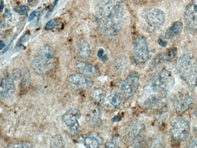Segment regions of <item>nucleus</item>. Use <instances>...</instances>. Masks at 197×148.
Segmentation results:
<instances>
[{
    "label": "nucleus",
    "mask_w": 197,
    "mask_h": 148,
    "mask_svg": "<svg viewBox=\"0 0 197 148\" xmlns=\"http://www.w3.org/2000/svg\"><path fill=\"white\" fill-rule=\"evenodd\" d=\"M125 10L120 0H102L95 9L98 27L108 39L116 36L123 25Z\"/></svg>",
    "instance_id": "f257e3e1"
},
{
    "label": "nucleus",
    "mask_w": 197,
    "mask_h": 148,
    "mask_svg": "<svg viewBox=\"0 0 197 148\" xmlns=\"http://www.w3.org/2000/svg\"><path fill=\"white\" fill-rule=\"evenodd\" d=\"M177 66L180 77L190 86L197 84V62L196 60L189 54H183L177 62Z\"/></svg>",
    "instance_id": "f03ea898"
},
{
    "label": "nucleus",
    "mask_w": 197,
    "mask_h": 148,
    "mask_svg": "<svg viewBox=\"0 0 197 148\" xmlns=\"http://www.w3.org/2000/svg\"><path fill=\"white\" fill-rule=\"evenodd\" d=\"M54 49L49 45L41 47L32 62L33 69L37 73H46L53 66Z\"/></svg>",
    "instance_id": "7ed1b4c3"
},
{
    "label": "nucleus",
    "mask_w": 197,
    "mask_h": 148,
    "mask_svg": "<svg viewBox=\"0 0 197 148\" xmlns=\"http://www.w3.org/2000/svg\"><path fill=\"white\" fill-rule=\"evenodd\" d=\"M190 130V123L185 118H175L171 122L170 125L171 137L176 142L184 141L189 136Z\"/></svg>",
    "instance_id": "20e7f679"
},
{
    "label": "nucleus",
    "mask_w": 197,
    "mask_h": 148,
    "mask_svg": "<svg viewBox=\"0 0 197 148\" xmlns=\"http://www.w3.org/2000/svg\"><path fill=\"white\" fill-rule=\"evenodd\" d=\"M194 100V92L192 90L182 89L177 92L172 97V105L177 112H184L189 109Z\"/></svg>",
    "instance_id": "39448f33"
},
{
    "label": "nucleus",
    "mask_w": 197,
    "mask_h": 148,
    "mask_svg": "<svg viewBox=\"0 0 197 148\" xmlns=\"http://www.w3.org/2000/svg\"><path fill=\"white\" fill-rule=\"evenodd\" d=\"M133 56L134 62L138 64H145L150 58L148 44L143 36H138L135 38Z\"/></svg>",
    "instance_id": "423d86ee"
},
{
    "label": "nucleus",
    "mask_w": 197,
    "mask_h": 148,
    "mask_svg": "<svg viewBox=\"0 0 197 148\" xmlns=\"http://www.w3.org/2000/svg\"><path fill=\"white\" fill-rule=\"evenodd\" d=\"M139 85L138 76L137 74L133 73L120 83L118 87V90L124 98L127 99L135 93L138 89Z\"/></svg>",
    "instance_id": "0eeeda50"
},
{
    "label": "nucleus",
    "mask_w": 197,
    "mask_h": 148,
    "mask_svg": "<svg viewBox=\"0 0 197 148\" xmlns=\"http://www.w3.org/2000/svg\"><path fill=\"white\" fill-rule=\"evenodd\" d=\"M144 17L148 26L149 29L151 31H155L164 24L166 19V15L161 9L154 8L146 11Z\"/></svg>",
    "instance_id": "6e6552de"
},
{
    "label": "nucleus",
    "mask_w": 197,
    "mask_h": 148,
    "mask_svg": "<svg viewBox=\"0 0 197 148\" xmlns=\"http://www.w3.org/2000/svg\"><path fill=\"white\" fill-rule=\"evenodd\" d=\"M81 117L79 110L76 108L69 109L63 115L62 120L69 130V134L72 136L77 135L79 131L78 119Z\"/></svg>",
    "instance_id": "1a4fd4ad"
},
{
    "label": "nucleus",
    "mask_w": 197,
    "mask_h": 148,
    "mask_svg": "<svg viewBox=\"0 0 197 148\" xmlns=\"http://www.w3.org/2000/svg\"><path fill=\"white\" fill-rule=\"evenodd\" d=\"M160 87L166 92L172 89L175 83V78L171 71L163 69L151 78Z\"/></svg>",
    "instance_id": "9d476101"
},
{
    "label": "nucleus",
    "mask_w": 197,
    "mask_h": 148,
    "mask_svg": "<svg viewBox=\"0 0 197 148\" xmlns=\"http://www.w3.org/2000/svg\"><path fill=\"white\" fill-rule=\"evenodd\" d=\"M184 19L189 28L193 30H197V0H192L186 8Z\"/></svg>",
    "instance_id": "9b49d317"
},
{
    "label": "nucleus",
    "mask_w": 197,
    "mask_h": 148,
    "mask_svg": "<svg viewBox=\"0 0 197 148\" xmlns=\"http://www.w3.org/2000/svg\"><path fill=\"white\" fill-rule=\"evenodd\" d=\"M68 81L71 84L86 90L91 89L93 84L88 76L81 73L72 74L68 77Z\"/></svg>",
    "instance_id": "f8f14e48"
},
{
    "label": "nucleus",
    "mask_w": 197,
    "mask_h": 148,
    "mask_svg": "<svg viewBox=\"0 0 197 148\" xmlns=\"http://www.w3.org/2000/svg\"><path fill=\"white\" fill-rule=\"evenodd\" d=\"M16 87L13 79L10 76L2 79L0 86V95L2 99L10 98L15 94Z\"/></svg>",
    "instance_id": "ddd939ff"
},
{
    "label": "nucleus",
    "mask_w": 197,
    "mask_h": 148,
    "mask_svg": "<svg viewBox=\"0 0 197 148\" xmlns=\"http://www.w3.org/2000/svg\"><path fill=\"white\" fill-rule=\"evenodd\" d=\"M122 100L118 95L111 94L106 96L101 102L102 107L107 110H114L118 107L121 104Z\"/></svg>",
    "instance_id": "4468645a"
},
{
    "label": "nucleus",
    "mask_w": 197,
    "mask_h": 148,
    "mask_svg": "<svg viewBox=\"0 0 197 148\" xmlns=\"http://www.w3.org/2000/svg\"><path fill=\"white\" fill-rule=\"evenodd\" d=\"M75 66L81 73L86 76L90 77H96L99 75V71L96 68L87 62L77 61Z\"/></svg>",
    "instance_id": "2eb2a0df"
},
{
    "label": "nucleus",
    "mask_w": 197,
    "mask_h": 148,
    "mask_svg": "<svg viewBox=\"0 0 197 148\" xmlns=\"http://www.w3.org/2000/svg\"><path fill=\"white\" fill-rule=\"evenodd\" d=\"M76 51L78 56L82 59L88 58L91 53L89 43L84 40H81L78 42L76 46Z\"/></svg>",
    "instance_id": "dca6fc26"
},
{
    "label": "nucleus",
    "mask_w": 197,
    "mask_h": 148,
    "mask_svg": "<svg viewBox=\"0 0 197 148\" xmlns=\"http://www.w3.org/2000/svg\"><path fill=\"white\" fill-rule=\"evenodd\" d=\"M183 27V26L181 22H175L166 30L165 33V38L170 39L177 36L182 31Z\"/></svg>",
    "instance_id": "f3484780"
},
{
    "label": "nucleus",
    "mask_w": 197,
    "mask_h": 148,
    "mask_svg": "<svg viewBox=\"0 0 197 148\" xmlns=\"http://www.w3.org/2000/svg\"><path fill=\"white\" fill-rule=\"evenodd\" d=\"M88 120L93 126L97 127L101 123L100 110L96 107H93L88 115Z\"/></svg>",
    "instance_id": "a211bd4d"
},
{
    "label": "nucleus",
    "mask_w": 197,
    "mask_h": 148,
    "mask_svg": "<svg viewBox=\"0 0 197 148\" xmlns=\"http://www.w3.org/2000/svg\"><path fill=\"white\" fill-rule=\"evenodd\" d=\"M101 138L96 136H88L82 140V142L87 148H95L99 147L102 142Z\"/></svg>",
    "instance_id": "6ab92c4d"
},
{
    "label": "nucleus",
    "mask_w": 197,
    "mask_h": 148,
    "mask_svg": "<svg viewBox=\"0 0 197 148\" xmlns=\"http://www.w3.org/2000/svg\"><path fill=\"white\" fill-rule=\"evenodd\" d=\"M51 148H63L65 146V141L59 135H56L52 138L50 142Z\"/></svg>",
    "instance_id": "aec40b11"
},
{
    "label": "nucleus",
    "mask_w": 197,
    "mask_h": 148,
    "mask_svg": "<svg viewBox=\"0 0 197 148\" xmlns=\"http://www.w3.org/2000/svg\"><path fill=\"white\" fill-rule=\"evenodd\" d=\"M106 97V92L102 89H95L92 92V98L95 102L101 103Z\"/></svg>",
    "instance_id": "412c9836"
},
{
    "label": "nucleus",
    "mask_w": 197,
    "mask_h": 148,
    "mask_svg": "<svg viewBox=\"0 0 197 148\" xmlns=\"http://www.w3.org/2000/svg\"><path fill=\"white\" fill-rule=\"evenodd\" d=\"M143 124L135 123L131 128L129 132L130 136L133 137H136L143 130Z\"/></svg>",
    "instance_id": "4be33fe9"
},
{
    "label": "nucleus",
    "mask_w": 197,
    "mask_h": 148,
    "mask_svg": "<svg viewBox=\"0 0 197 148\" xmlns=\"http://www.w3.org/2000/svg\"><path fill=\"white\" fill-rule=\"evenodd\" d=\"M122 141L120 137L115 136L113 137L110 141L106 143L105 146L107 148H116L119 147Z\"/></svg>",
    "instance_id": "5701e85b"
},
{
    "label": "nucleus",
    "mask_w": 197,
    "mask_h": 148,
    "mask_svg": "<svg viewBox=\"0 0 197 148\" xmlns=\"http://www.w3.org/2000/svg\"><path fill=\"white\" fill-rule=\"evenodd\" d=\"M127 59L124 57H118L116 62L117 68L121 71L125 70L127 66Z\"/></svg>",
    "instance_id": "b1692460"
},
{
    "label": "nucleus",
    "mask_w": 197,
    "mask_h": 148,
    "mask_svg": "<svg viewBox=\"0 0 197 148\" xmlns=\"http://www.w3.org/2000/svg\"><path fill=\"white\" fill-rule=\"evenodd\" d=\"M14 11L21 16L26 15L29 11V8L27 6H21L15 7L14 9Z\"/></svg>",
    "instance_id": "393cba45"
},
{
    "label": "nucleus",
    "mask_w": 197,
    "mask_h": 148,
    "mask_svg": "<svg viewBox=\"0 0 197 148\" xmlns=\"http://www.w3.org/2000/svg\"><path fill=\"white\" fill-rule=\"evenodd\" d=\"M58 23V22L56 19L54 18L50 20L46 25V30H49L53 29L57 25Z\"/></svg>",
    "instance_id": "a878e982"
},
{
    "label": "nucleus",
    "mask_w": 197,
    "mask_h": 148,
    "mask_svg": "<svg viewBox=\"0 0 197 148\" xmlns=\"http://www.w3.org/2000/svg\"><path fill=\"white\" fill-rule=\"evenodd\" d=\"M32 145L29 143H22L12 144L8 147V148H30L32 147Z\"/></svg>",
    "instance_id": "bb28decb"
},
{
    "label": "nucleus",
    "mask_w": 197,
    "mask_h": 148,
    "mask_svg": "<svg viewBox=\"0 0 197 148\" xmlns=\"http://www.w3.org/2000/svg\"><path fill=\"white\" fill-rule=\"evenodd\" d=\"M22 75L21 70L19 68H16L13 70L12 71V77L15 80L17 81L19 79Z\"/></svg>",
    "instance_id": "cd10ccee"
},
{
    "label": "nucleus",
    "mask_w": 197,
    "mask_h": 148,
    "mask_svg": "<svg viewBox=\"0 0 197 148\" xmlns=\"http://www.w3.org/2000/svg\"><path fill=\"white\" fill-rule=\"evenodd\" d=\"M97 55L99 58L103 62H105L108 60V57L106 55H104L103 49H99L97 53Z\"/></svg>",
    "instance_id": "c85d7f7f"
},
{
    "label": "nucleus",
    "mask_w": 197,
    "mask_h": 148,
    "mask_svg": "<svg viewBox=\"0 0 197 148\" xmlns=\"http://www.w3.org/2000/svg\"><path fill=\"white\" fill-rule=\"evenodd\" d=\"M142 144V141L140 138L135 139L131 144L132 147H140Z\"/></svg>",
    "instance_id": "c756f323"
},
{
    "label": "nucleus",
    "mask_w": 197,
    "mask_h": 148,
    "mask_svg": "<svg viewBox=\"0 0 197 148\" xmlns=\"http://www.w3.org/2000/svg\"><path fill=\"white\" fill-rule=\"evenodd\" d=\"M37 15V12L35 10H34L30 14V15H29V18H28V21H31L33 20L36 17Z\"/></svg>",
    "instance_id": "7c9ffc66"
},
{
    "label": "nucleus",
    "mask_w": 197,
    "mask_h": 148,
    "mask_svg": "<svg viewBox=\"0 0 197 148\" xmlns=\"http://www.w3.org/2000/svg\"><path fill=\"white\" fill-rule=\"evenodd\" d=\"M16 36H17V35H15V36H14V37H13L12 39L11 40V41H10L9 44H8V46H7L4 49V50H3V53H6V52L7 50L9 49V48L10 47V46H11V44H12L14 40H15V39L16 38Z\"/></svg>",
    "instance_id": "2f4dec72"
},
{
    "label": "nucleus",
    "mask_w": 197,
    "mask_h": 148,
    "mask_svg": "<svg viewBox=\"0 0 197 148\" xmlns=\"http://www.w3.org/2000/svg\"><path fill=\"white\" fill-rule=\"evenodd\" d=\"M58 1V0H55V1H54V2L50 10H49V12H48V15H47V16H49V15H50V13L52 12L54 8H55V6L57 4Z\"/></svg>",
    "instance_id": "473e14b6"
},
{
    "label": "nucleus",
    "mask_w": 197,
    "mask_h": 148,
    "mask_svg": "<svg viewBox=\"0 0 197 148\" xmlns=\"http://www.w3.org/2000/svg\"><path fill=\"white\" fill-rule=\"evenodd\" d=\"M189 145V147L197 148V140L192 141Z\"/></svg>",
    "instance_id": "72a5a7b5"
},
{
    "label": "nucleus",
    "mask_w": 197,
    "mask_h": 148,
    "mask_svg": "<svg viewBox=\"0 0 197 148\" xmlns=\"http://www.w3.org/2000/svg\"><path fill=\"white\" fill-rule=\"evenodd\" d=\"M158 43L160 46L162 47L166 46L167 44V42L161 39H159Z\"/></svg>",
    "instance_id": "f704fd0d"
},
{
    "label": "nucleus",
    "mask_w": 197,
    "mask_h": 148,
    "mask_svg": "<svg viewBox=\"0 0 197 148\" xmlns=\"http://www.w3.org/2000/svg\"><path fill=\"white\" fill-rule=\"evenodd\" d=\"M3 8H4V1L3 0H1V4H0V9L1 12L3 11Z\"/></svg>",
    "instance_id": "c9c22d12"
},
{
    "label": "nucleus",
    "mask_w": 197,
    "mask_h": 148,
    "mask_svg": "<svg viewBox=\"0 0 197 148\" xmlns=\"http://www.w3.org/2000/svg\"><path fill=\"white\" fill-rule=\"evenodd\" d=\"M5 46V44L4 42L2 40H1V42H0V49L2 50Z\"/></svg>",
    "instance_id": "e433bc0d"
},
{
    "label": "nucleus",
    "mask_w": 197,
    "mask_h": 148,
    "mask_svg": "<svg viewBox=\"0 0 197 148\" xmlns=\"http://www.w3.org/2000/svg\"><path fill=\"white\" fill-rule=\"evenodd\" d=\"M194 115L197 118V101L194 109Z\"/></svg>",
    "instance_id": "4c0bfd02"
},
{
    "label": "nucleus",
    "mask_w": 197,
    "mask_h": 148,
    "mask_svg": "<svg viewBox=\"0 0 197 148\" xmlns=\"http://www.w3.org/2000/svg\"><path fill=\"white\" fill-rule=\"evenodd\" d=\"M6 23L4 21H2L1 22V28H3L5 27Z\"/></svg>",
    "instance_id": "58836bf2"
},
{
    "label": "nucleus",
    "mask_w": 197,
    "mask_h": 148,
    "mask_svg": "<svg viewBox=\"0 0 197 148\" xmlns=\"http://www.w3.org/2000/svg\"><path fill=\"white\" fill-rule=\"evenodd\" d=\"M35 0H28V3H31V2H33Z\"/></svg>",
    "instance_id": "ea45409f"
}]
</instances>
